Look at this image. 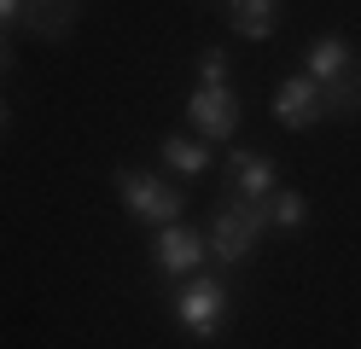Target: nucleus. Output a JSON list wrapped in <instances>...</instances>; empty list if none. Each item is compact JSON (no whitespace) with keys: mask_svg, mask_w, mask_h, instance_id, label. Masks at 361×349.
<instances>
[{"mask_svg":"<svg viewBox=\"0 0 361 349\" xmlns=\"http://www.w3.org/2000/svg\"><path fill=\"white\" fill-rule=\"evenodd\" d=\"M268 227H274V221H268V198L228 192V198L216 204V221H210V250L221 256V262H245Z\"/></svg>","mask_w":361,"mask_h":349,"instance_id":"obj_1","label":"nucleus"},{"mask_svg":"<svg viewBox=\"0 0 361 349\" xmlns=\"http://www.w3.org/2000/svg\"><path fill=\"white\" fill-rule=\"evenodd\" d=\"M268 221H274L280 233H298L309 221V198L303 192H274V198H268Z\"/></svg>","mask_w":361,"mask_h":349,"instance_id":"obj_13","label":"nucleus"},{"mask_svg":"<svg viewBox=\"0 0 361 349\" xmlns=\"http://www.w3.org/2000/svg\"><path fill=\"white\" fill-rule=\"evenodd\" d=\"M274 116H280V128H314L321 123V82L314 76H291V82H280V93H274Z\"/></svg>","mask_w":361,"mask_h":349,"instance_id":"obj_6","label":"nucleus"},{"mask_svg":"<svg viewBox=\"0 0 361 349\" xmlns=\"http://www.w3.org/2000/svg\"><path fill=\"white\" fill-rule=\"evenodd\" d=\"M0 128H6V105H0Z\"/></svg>","mask_w":361,"mask_h":349,"instance_id":"obj_16","label":"nucleus"},{"mask_svg":"<svg viewBox=\"0 0 361 349\" xmlns=\"http://www.w3.org/2000/svg\"><path fill=\"white\" fill-rule=\"evenodd\" d=\"M228 18L245 41H268L280 23V0H228Z\"/></svg>","mask_w":361,"mask_h":349,"instance_id":"obj_8","label":"nucleus"},{"mask_svg":"<svg viewBox=\"0 0 361 349\" xmlns=\"http://www.w3.org/2000/svg\"><path fill=\"white\" fill-rule=\"evenodd\" d=\"M228 175H233V192L239 198H274L280 192V169L268 163L262 152H228Z\"/></svg>","mask_w":361,"mask_h":349,"instance_id":"obj_7","label":"nucleus"},{"mask_svg":"<svg viewBox=\"0 0 361 349\" xmlns=\"http://www.w3.org/2000/svg\"><path fill=\"white\" fill-rule=\"evenodd\" d=\"M24 18H30L35 35L64 41V30H71V18H76V0H24Z\"/></svg>","mask_w":361,"mask_h":349,"instance_id":"obj_10","label":"nucleus"},{"mask_svg":"<svg viewBox=\"0 0 361 349\" xmlns=\"http://www.w3.org/2000/svg\"><path fill=\"white\" fill-rule=\"evenodd\" d=\"M152 256H157V274L164 279H192L198 268H204V239H198L192 227H157V245H152Z\"/></svg>","mask_w":361,"mask_h":349,"instance_id":"obj_4","label":"nucleus"},{"mask_svg":"<svg viewBox=\"0 0 361 349\" xmlns=\"http://www.w3.org/2000/svg\"><path fill=\"white\" fill-rule=\"evenodd\" d=\"M344 70H355V53H350L344 35H321V41L309 47V70H303V76L332 82V76H344Z\"/></svg>","mask_w":361,"mask_h":349,"instance_id":"obj_9","label":"nucleus"},{"mask_svg":"<svg viewBox=\"0 0 361 349\" xmlns=\"http://www.w3.org/2000/svg\"><path fill=\"white\" fill-rule=\"evenodd\" d=\"M228 53H221V47H210L204 59H198V87H228Z\"/></svg>","mask_w":361,"mask_h":349,"instance_id":"obj_14","label":"nucleus"},{"mask_svg":"<svg viewBox=\"0 0 361 349\" xmlns=\"http://www.w3.org/2000/svg\"><path fill=\"white\" fill-rule=\"evenodd\" d=\"M12 18H24V0H0V23H12Z\"/></svg>","mask_w":361,"mask_h":349,"instance_id":"obj_15","label":"nucleus"},{"mask_svg":"<svg viewBox=\"0 0 361 349\" xmlns=\"http://www.w3.org/2000/svg\"><path fill=\"white\" fill-rule=\"evenodd\" d=\"M117 198L134 221H146V227H175L180 221V209H187V198H180V186L169 180H157L146 169H117Z\"/></svg>","mask_w":361,"mask_h":349,"instance_id":"obj_3","label":"nucleus"},{"mask_svg":"<svg viewBox=\"0 0 361 349\" xmlns=\"http://www.w3.org/2000/svg\"><path fill=\"white\" fill-rule=\"evenodd\" d=\"M169 314L180 320V332H192V338H204V343H210V338L221 332V326L233 320V302H228V286H221L216 274H204V268H198V274L187 279V286L175 291Z\"/></svg>","mask_w":361,"mask_h":349,"instance_id":"obj_2","label":"nucleus"},{"mask_svg":"<svg viewBox=\"0 0 361 349\" xmlns=\"http://www.w3.org/2000/svg\"><path fill=\"white\" fill-rule=\"evenodd\" d=\"M187 123H192L198 134H210V140H233V128H239L233 87H198L192 99H187Z\"/></svg>","mask_w":361,"mask_h":349,"instance_id":"obj_5","label":"nucleus"},{"mask_svg":"<svg viewBox=\"0 0 361 349\" xmlns=\"http://www.w3.org/2000/svg\"><path fill=\"white\" fill-rule=\"evenodd\" d=\"M164 169H175V175H204L210 169V152L198 146V140H164Z\"/></svg>","mask_w":361,"mask_h":349,"instance_id":"obj_12","label":"nucleus"},{"mask_svg":"<svg viewBox=\"0 0 361 349\" xmlns=\"http://www.w3.org/2000/svg\"><path fill=\"white\" fill-rule=\"evenodd\" d=\"M0 64H6V41H0Z\"/></svg>","mask_w":361,"mask_h":349,"instance_id":"obj_17","label":"nucleus"},{"mask_svg":"<svg viewBox=\"0 0 361 349\" xmlns=\"http://www.w3.org/2000/svg\"><path fill=\"white\" fill-rule=\"evenodd\" d=\"M321 111L326 116H355L361 111V64L344 70V76H332V82H321Z\"/></svg>","mask_w":361,"mask_h":349,"instance_id":"obj_11","label":"nucleus"}]
</instances>
